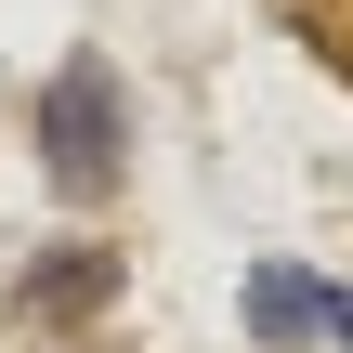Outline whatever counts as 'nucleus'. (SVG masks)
I'll list each match as a JSON object with an SVG mask.
<instances>
[{
    "instance_id": "nucleus-4",
    "label": "nucleus",
    "mask_w": 353,
    "mask_h": 353,
    "mask_svg": "<svg viewBox=\"0 0 353 353\" xmlns=\"http://www.w3.org/2000/svg\"><path fill=\"white\" fill-rule=\"evenodd\" d=\"M327 341H341V353H353V301H341V288H327Z\"/></svg>"
},
{
    "instance_id": "nucleus-1",
    "label": "nucleus",
    "mask_w": 353,
    "mask_h": 353,
    "mask_svg": "<svg viewBox=\"0 0 353 353\" xmlns=\"http://www.w3.org/2000/svg\"><path fill=\"white\" fill-rule=\"evenodd\" d=\"M39 157H52L65 196H105V183H118V79H105V52H79V65L39 92Z\"/></svg>"
},
{
    "instance_id": "nucleus-2",
    "label": "nucleus",
    "mask_w": 353,
    "mask_h": 353,
    "mask_svg": "<svg viewBox=\"0 0 353 353\" xmlns=\"http://www.w3.org/2000/svg\"><path fill=\"white\" fill-rule=\"evenodd\" d=\"M249 327H262V341H288V327H327V288H301V275H249Z\"/></svg>"
},
{
    "instance_id": "nucleus-3",
    "label": "nucleus",
    "mask_w": 353,
    "mask_h": 353,
    "mask_svg": "<svg viewBox=\"0 0 353 353\" xmlns=\"http://www.w3.org/2000/svg\"><path fill=\"white\" fill-rule=\"evenodd\" d=\"M92 288H105V262H92V249H79V262H52V275H39V288H26V314H79V301H92Z\"/></svg>"
}]
</instances>
